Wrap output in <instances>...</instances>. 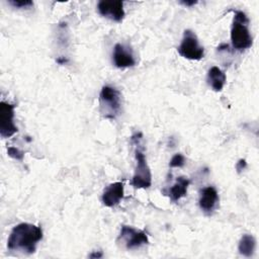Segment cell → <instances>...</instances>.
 I'll list each match as a JSON object with an SVG mask.
<instances>
[{
    "mask_svg": "<svg viewBox=\"0 0 259 259\" xmlns=\"http://www.w3.org/2000/svg\"><path fill=\"white\" fill-rule=\"evenodd\" d=\"M247 167V162L245 159H240L236 164V170L238 173H241Z\"/></svg>",
    "mask_w": 259,
    "mask_h": 259,
    "instance_id": "18",
    "label": "cell"
},
{
    "mask_svg": "<svg viewBox=\"0 0 259 259\" xmlns=\"http://www.w3.org/2000/svg\"><path fill=\"white\" fill-rule=\"evenodd\" d=\"M7 154L12 159H15V160H18V161H22L23 157H24V152L15 148V147H8Z\"/></svg>",
    "mask_w": 259,
    "mask_h": 259,
    "instance_id": "16",
    "label": "cell"
},
{
    "mask_svg": "<svg viewBox=\"0 0 259 259\" xmlns=\"http://www.w3.org/2000/svg\"><path fill=\"white\" fill-rule=\"evenodd\" d=\"M57 62H58L59 64H64V63H66V62H68V60H67V59H57Z\"/></svg>",
    "mask_w": 259,
    "mask_h": 259,
    "instance_id": "21",
    "label": "cell"
},
{
    "mask_svg": "<svg viewBox=\"0 0 259 259\" xmlns=\"http://www.w3.org/2000/svg\"><path fill=\"white\" fill-rule=\"evenodd\" d=\"M136 169L132 179L135 188H149L152 184L151 169L147 163L146 156L142 150L136 149Z\"/></svg>",
    "mask_w": 259,
    "mask_h": 259,
    "instance_id": "5",
    "label": "cell"
},
{
    "mask_svg": "<svg viewBox=\"0 0 259 259\" xmlns=\"http://www.w3.org/2000/svg\"><path fill=\"white\" fill-rule=\"evenodd\" d=\"M97 10L101 16L115 22H121L125 15L122 1L101 0L97 4Z\"/></svg>",
    "mask_w": 259,
    "mask_h": 259,
    "instance_id": "8",
    "label": "cell"
},
{
    "mask_svg": "<svg viewBox=\"0 0 259 259\" xmlns=\"http://www.w3.org/2000/svg\"><path fill=\"white\" fill-rule=\"evenodd\" d=\"M120 109V92L112 86H103L99 94V110L102 116L114 119L119 114Z\"/></svg>",
    "mask_w": 259,
    "mask_h": 259,
    "instance_id": "3",
    "label": "cell"
},
{
    "mask_svg": "<svg viewBox=\"0 0 259 259\" xmlns=\"http://www.w3.org/2000/svg\"><path fill=\"white\" fill-rule=\"evenodd\" d=\"M101 256H102V253H101V252H99V253L94 252V253H92V254L90 255L91 258H93V257H97V258H98V257H101Z\"/></svg>",
    "mask_w": 259,
    "mask_h": 259,
    "instance_id": "20",
    "label": "cell"
},
{
    "mask_svg": "<svg viewBox=\"0 0 259 259\" xmlns=\"http://www.w3.org/2000/svg\"><path fill=\"white\" fill-rule=\"evenodd\" d=\"M14 104L1 101L0 103V136L3 139L12 137L17 133V126L13 122Z\"/></svg>",
    "mask_w": 259,
    "mask_h": 259,
    "instance_id": "7",
    "label": "cell"
},
{
    "mask_svg": "<svg viewBox=\"0 0 259 259\" xmlns=\"http://www.w3.org/2000/svg\"><path fill=\"white\" fill-rule=\"evenodd\" d=\"M42 239V230L39 226L29 223L16 225L7 240L9 251L32 254L36 250L37 243Z\"/></svg>",
    "mask_w": 259,
    "mask_h": 259,
    "instance_id": "1",
    "label": "cell"
},
{
    "mask_svg": "<svg viewBox=\"0 0 259 259\" xmlns=\"http://www.w3.org/2000/svg\"><path fill=\"white\" fill-rule=\"evenodd\" d=\"M231 28V41L236 51H245L251 48L253 40L250 34L248 24L249 19L243 11H235Z\"/></svg>",
    "mask_w": 259,
    "mask_h": 259,
    "instance_id": "2",
    "label": "cell"
},
{
    "mask_svg": "<svg viewBox=\"0 0 259 259\" xmlns=\"http://www.w3.org/2000/svg\"><path fill=\"white\" fill-rule=\"evenodd\" d=\"M182 5H184V6H188V7H191V6H193V5H195L196 3H197V1H181L180 2Z\"/></svg>",
    "mask_w": 259,
    "mask_h": 259,
    "instance_id": "19",
    "label": "cell"
},
{
    "mask_svg": "<svg viewBox=\"0 0 259 259\" xmlns=\"http://www.w3.org/2000/svg\"><path fill=\"white\" fill-rule=\"evenodd\" d=\"M206 81L213 91H222L226 83V74L219 67L213 66L207 72Z\"/></svg>",
    "mask_w": 259,
    "mask_h": 259,
    "instance_id": "12",
    "label": "cell"
},
{
    "mask_svg": "<svg viewBox=\"0 0 259 259\" xmlns=\"http://www.w3.org/2000/svg\"><path fill=\"white\" fill-rule=\"evenodd\" d=\"M180 56L188 60H201L204 57V49L199 45L196 34L190 30L185 29L182 40L177 48Z\"/></svg>",
    "mask_w": 259,
    "mask_h": 259,
    "instance_id": "4",
    "label": "cell"
},
{
    "mask_svg": "<svg viewBox=\"0 0 259 259\" xmlns=\"http://www.w3.org/2000/svg\"><path fill=\"white\" fill-rule=\"evenodd\" d=\"M112 62L117 68H128L136 65V60L133 51L130 47L123 44H116L113 48Z\"/></svg>",
    "mask_w": 259,
    "mask_h": 259,
    "instance_id": "9",
    "label": "cell"
},
{
    "mask_svg": "<svg viewBox=\"0 0 259 259\" xmlns=\"http://www.w3.org/2000/svg\"><path fill=\"white\" fill-rule=\"evenodd\" d=\"M123 198V183L117 181L109 184L101 196L102 203L107 207H113Z\"/></svg>",
    "mask_w": 259,
    "mask_h": 259,
    "instance_id": "11",
    "label": "cell"
},
{
    "mask_svg": "<svg viewBox=\"0 0 259 259\" xmlns=\"http://www.w3.org/2000/svg\"><path fill=\"white\" fill-rule=\"evenodd\" d=\"M190 184L189 179L184 176H179L176 178L175 183L169 189V197L172 201H178L180 198L187 194V188Z\"/></svg>",
    "mask_w": 259,
    "mask_h": 259,
    "instance_id": "13",
    "label": "cell"
},
{
    "mask_svg": "<svg viewBox=\"0 0 259 259\" xmlns=\"http://www.w3.org/2000/svg\"><path fill=\"white\" fill-rule=\"evenodd\" d=\"M219 194L213 186H207L200 190L199 207L205 213H211L219 205Z\"/></svg>",
    "mask_w": 259,
    "mask_h": 259,
    "instance_id": "10",
    "label": "cell"
},
{
    "mask_svg": "<svg viewBox=\"0 0 259 259\" xmlns=\"http://www.w3.org/2000/svg\"><path fill=\"white\" fill-rule=\"evenodd\" d=\"M9 4L12 5L13 7L19 8V9H22V8L27 9V8H30L31 6H33V2L30 0H10Z\"/></svg>",
    "mask_w": 259,
    "mask_h": 259,
    "instance_id": "17",
    "label": "cell"
},
{
    "mask_svg": "<svg viewBox=\"0 0 259 259\" xmlns=\"http://www.w3.org/2000/svg\"><path fill=\"white\" fill-rule=\"evenodd\" d=\"M117 242L126 250H134L147 245L149 239L144 231L137 230L130 226H121Z\"/></svg>",
    "mask_w": 259,
    "mask_h": 259,
    "instance_id": "6",
    "label": "cell"
},
{
    "mask_svg": "<svg viewBox=\"0 0 259 259\" xmlns=\"http://www.w3.org/2000/svg\"><path fill=\"white\" fill-rule=\"evenodd\" d=\"M184 164H185V157L180 153L175 154L169 162V166L171 168H181L184 166Z\"/></svg>",
    "mask_w": 259,
    "mask_h": 259,
    "instance_id": "15",
    "label": "cell"
},
{
    "mask_svg": "<svg viewBox=\"0 0 259 259\" xmlns=\"http://www.w3.org/2000/svg\"><path fill=\"white\" fill-rule=\"evenodd\" d=\"M256 248V240L252 235L245 234L241 237L238 245V251L245 257H251Z\"/></svg>",
    "mask_w": 259,
    "mask_h": 259,
    "instance_id": "14",
    "label": "cell"
}]
</instances>
